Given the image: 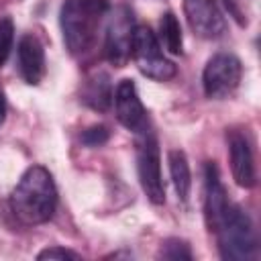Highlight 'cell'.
<instances>
[{"instance_id": "1", "label": "cell", "mask_w": 261, "mask_h": 261, "mask_svg": "<svg viewBox=\"0 0 261 261\" xmlns=\"http://www.w3.org/2000/svg\"><path fill=\"white\" fill-rule=\"evenodd\" d=\"M57 208V188L53 175L43 165L29 167L16 181L10 194L12 214L29 226L45 224L53 218Z\"/></svg>"}, {"instance_id": "2", "label": "cell", "mask_w": 261, "mask_h": 261, "mask_svg": "<svg viewBox=\"0 0 261 261\" xmlns=\"http://www.w3.org/2000/svg\"><path fill=\"white\" fill-rule=\"evenodd\" d=\"M110 12L108 0H63L59 12V24L65 49L71 55L86 53L94 39L102 18Z\"/></svg>"}, {"instance_id": "3", "label": "cell", "mask_w": 261, "mask_h": 261, "mask_svg": "<svg viewBox=\"0 0 261 261\" xmlns=\"http://www.w3.org/2000/svg\"><path fill=\"white\" fill-rule=\"evenodd\" d=\"M218 241L220 257L226 261H253L257 257L259 241L251 216L230 202L224 216L212 228Z\"/></svg>"}, {"instance_id": "4", "label": "cell", "mask_w": 261, "mask_h": 261, "mask_svg": "<svg viewBox=\"0 0 261 261\" xmlns=\"http://www.w3.org/2000/svg\"><path fill=\"white\" fill-rule=\"evenodd\" d=\"M130 57H133L135 65L139 67V71L149 80L169 82L177 73L175 63L169 61L163 55V49L157 41V35L147 24H137L135 27Z\"/></svg>"}, {"instance_id": "5", "label": "cell", "mask_w": 261, "mask_h": 261, "mask_svg": "<svg viewBox=\"0 0 261 261\" xmlns=\"http://www.w3.org/2000/svg\"><path fill=\"white\" fill-rule=\"evenodd\" d=\"M141 139L137 143V173L141 188L147 196V200L155 206L165 202V186L161 177V157H159V145L153 133L147 128L139 133Z\"/></svg>"}, {"instance_id": "6", "label": "cell", "mask_w": 261, "mask_h": 261, "mask_svg": "<svg viewBox=\"0 0 261 261\" xmlns=\"http://www.w3.org/2000/svg\"><path fill=\"white\" fill-rule=\"evenodd\" d=\"M135 27L133 10L126 4H118L114 10H110L104 37V55L112 65L122 67L130 59Z\"/></svg>"}, {"instance_id": "7", "label": "cell", "mask_w": 261, "mask_h": 261, "mask_svg": "<svg viewBox=\"0 0 261 261\" xmlns=\"http://www.w3.org/2000/svg\"><path fill=\"white\" fill-rule=\"evenodd\" d=\"M243 65L241 59L232 53H216L208 59L204 73H202V86L204 94L212 100H224L241 84Z\"/></svg>"}, {"instance_id": "8", "label": "cell", "mask_w": 261, "mask_h": 261, "mask_svg": "<svg viewBox=\"0 0 261 261\" xmlns=\"http://www.w3.org/2000/svg\"><path fill=\"white\" fill-rule=\"evenodd\" d=\"M112 102H114L116 118L124 128L133 133H143L147 128V110L139 98V92L133 80L118 82L112 94Z\"/></svg>"}, {"instance_id": "9", "label": "cell", "mask_w": 261, "mask_h": 261, "mask_svg": "<svg viewBox=\"0 0 261 261\" xmlns=\"http://www.w3.org/2000/svg\"><path fill=\"white\" fill-rule=\"evenodd\" d=\"M184 12L194 35L202 39H218L226 31V22L216 0H184Z\"/></svg>"}, {"instance_id": "10", "label": "cell", "mask_w": 261, "mask_h": 261, "mask_svg": "<svg viewBox=\"0 0 261 261\" xmlns=\"http://www.w3.org/2000/svg\"><path fill=\"white\" fill-rule=\"evenodd\" d=\"M228 143V159H230V171L241 188H253L257 184V171H255V159H253V149L241 130H228L226 135Z\"/></svg>"}, {"instance_id": "11", "label": "cell", "mask_w": 261, "mask_h": 261, "mask_svg": "<svg viewBox=\"0 0 261 261\" xmlns=\"http://www.w3.org/2000/svg\"><path fill=\"white\" fill-rule=\"evenodd\" d=\"M228 206H230V200L222 186L218 167L214 165V161H208L204 167V218L210 232L218 224V220L224 216Z\"/></svg>"}, {"instance_id": "12", "label": "cell", "mask_w": 261, "mask_h": 261, "mask_svg": "<svg viewBox=\"0 0 261 261\" xmlns=\"http://www.w3.org/2000/svg\"><path fill=\"white\" fill-rule=\"evenodd\" d=\"M18 71L29 86H37L45 75V51L35 35H24L16 47Z\"/></svg>"}, {"instance_id": "13", "label": "cell", "mask_w": 261, "mask_h": 261, "mask_svg": "<svg viewBox=\"0 0 261 261\" xmlns=\"http://www.w3.org/2000/svg\"><path fill=\"white\" fill-rule=\"evenodd\" d=\"M82 102L88 108L98 110V112H106L110 108V104H112V84H110L108 73L94 71L86 80L84 90H82Z\"/></svg>"}, {"instance_id": "14", "label": "cell", "mask_w": 261, "mask_h": 261, "mask_svg": "<svg viewBox=\"0 0 261 261\" xmlns=\"http://www.w3.org/2000/svg\"><path fill=\"white\" fill-rule=\"evenodd\" d=\"M167 163H169V175H171L175 194L181 202H186L190 196V188H192V173H190L188 157L181 149H171L167 153Z\"/></svg>"}, {"instance_id": "15", "label": "cell", "mask_w": 261, "mask_h": 261, "mask_svg": "<svg viewBox=\"0 0 261 261\" xmlns=\"http://www.w3.org/2000/svg\"><path fill=\"white\" fill-rule=\"evenodd\" d=\"M159 33H161V39H163V45L165 49L171 53V55H179L181 53V47H184V37H181V27H179V20L173 12H165L159 20Z\"/></svg>"}, {"instance_id": "16", "label": "cell", "mask_w": 261, "mask_h": 261, "mask_svg": "<svg viewBox=\"0 0 261 261\" xmlns=\"http://www.w3.org/2000/svg\"><path fill=\"white\" fill-rule=\"evenodd\" d=\"M159 257L163 259H169V261H192V251H190V245L181 239H165L161 243V251H159Z\"/></svg>"}, {"instance_id": "17", "label": "cell", "mask_w": 261, "mask_h": 261, "mask_svg": "<svg viewBox=\"0 0 261 261\" xmlns=\"http://www.w3.org/2000/svg\"><path fill=\"white\" fill-rule=\"evenodd\" d=\"M14 43V24L10 18H0V65L8 59Z\"/></svg>"}, {"instance_id": "18", "label": "cell", "mask_w": 261, "mask_h": 261, "mask_svg": "<svg viewBox=\"0 0 261 261\" xmlns=\"http://www.w3.org/2000/svg\"><path fill=\"white\" fill-rule=\"evenodd\" d=\"M108 137H110V130L104 124H92L82 133L80 139H82V143L86 147H100V145H104L108 141Z\"/></svg>"}, {"instance_id": "19", "label": "cell", "mask_w": 261, "mask_h": 261, "mask_svg": "<svg viewBox=\"0 0 261 261\" xmlns=\"http://www.w3.org/2000/svg\"><path fill=\"white\" fill-rule=\"evenodd\" d=\"M37 259H41V261H45V259H73V261H77V259H82L75 251H69V249H63V247H47L45 251H41L39 255H37Z\"/></svg>"}, {"instance_id": "20", "label": "cell", "mask_w": 261, "mask_h": 261, "mask_svg": "<svg viewBox=\"0 0 261 261\" xmlns=\"http://www.w3.org/2000/svg\"><path fill=\"white\" fill-rule=\"evenodd\" d=\"M224 6L228 8V14H230L239 24H247V18H245V12H243L239 0H224Z\"/></svg>"}, {"instance_id": "21", "label": "cell", "mask_w": 261, "mask_h": 261, "mask_svg": "<svg viewBox=\"0 0 261 261\" xmlns=\"http://www.w3.org/2000/svg\"><path fill=\"white\" fill-rule=\"evenodd\" d=\"M6 98H4V94L0 92V126L4 124V120H6Z\"/></svg>"}]
</instances>
